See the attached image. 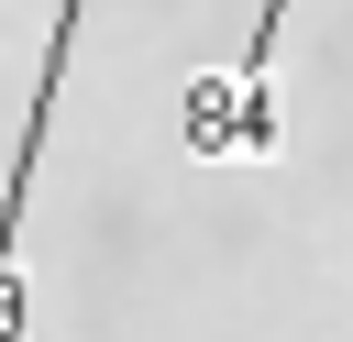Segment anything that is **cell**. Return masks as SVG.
I'll list each match as a JSON object with an SVG mask.
<instances>
[{
  "label": "cell",
  "instance_id": "cell-2",
  "mask_svg": "<svg viewBox=\"0 0 353 342\" xmlns=\"http://www.w3.org/2000/svg\"><path fill=\"white\" fill-rule=\"evenodd\" d=\"M88 0H55L44 22V77L22 99V143H11V177H0V342H33V287H22V199H33V165H44V121H55V77H66V44H77Z\"/></svg>",
  "mask_w": 353,
  "mask_h": 342
},
{
  "label": "cell",
  "instance_id": "cell-1",
  "mask_svg": "<svg viewBox=\"0 0 353 342\" xmlns=\"http://www.w3.org/2000/svg\"><path fill=\"white\" fill-rule=\"evenodd\" d=\"M276 33H287V0H265V22H254V44H243L232 77H199V88L176 99V143H188L199 165H221V154H276Z\"/></svg>",
  "mask_w": 353,
  "mask_h": 342
}]
</instances>
